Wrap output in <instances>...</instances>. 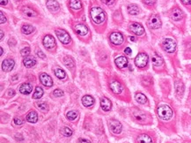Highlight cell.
Wrapping results in <instances>:
<instances>
[{"label": "cell", "instance_id": "42", "mask_svg": "<svg viewBox=\"0 0 191 143\" xmlns=\"http://www.w3.org/2000/svg\"><path fill=\"white\" fill-rule=\"evenodd\" d=\"M36 54H37V56H38V57H40L41 58H45V57H46L45 54H44L43 52L41 51H37Z\"/></svg>", "mask_w": 191, "mask_h": 143}, {"label": "cell", "instance_id": "35", "mask_svg": "<svg viewBox=\"0 0 191 143\" xmlns=\"http://www.w3.org/2000/svg\"><path fill=\"white\" fill-rule=\"evenodd\" d=\"M55 74H56V76L57 77L58 79H64L66 76L65 72H64V70H62V69H57L56 72H55Z\"/></svg>", "mask_w": 191, "mask_h": 143}, {"label": "cell", "instance_id": "24", "mask_svg": "<svg viewBox=\"0 0 191 143\" xmlns=\"http://www.w3.org/2000/svg\"><path fill=\"white\" fill-rule=\"evenodd\" d=\"M22 11H23V13L25 15H27L28 17H35V16H37V12L35 10H33L32 8L28 7V6L23 7L22 8Z\"/></svg>", "mask_w": 191, "mask_h": 143}, {"label": "cell", "instance_id": "29", "mask_svg": "<svg viewBox=\"0 0 191 143\" xmlns=\"http://www.w3.org/2000/svg\"><path fill=\"white\" fill-rule=\"evenodd\" d=\"M134 118L137 119L138 121H145L146 118V116L144 112L138 110V111H135L134 112Z\"/></svg>", "mask_w": 191, "mask_h": 143}, {"label": "cell", "instance_id": "3", "mask_svg": "<svg viewBox=\"0 0 191 143\" xmlns=\"http://www.w3.org/2000/svg\"><path fill=\"white\" fill-rule=\"evenodd\" d=\"M163 49L168 53H173L176 50V42L174 39L166 38L162 42Z\"/></svg>", "mask_w": 191, "mask_h": 143}, {"label": "cell", "instance_id": "17", "mask_svg": "<svg viewBox=\"0 0 191 143\" xmlns=\"http://www.w3.org/2000/svg\"><path fill=\"white\" fill-rule=\"evenodd\" d=\"M100 106L105 111H109L112 107V103L107 97H102L100 100Z\"/></svg>", "mask_w": 191, "mask_h": 143}, {"label": "cell", "instance_id": "47", "mask_svg": "<svg viewBox=\"0 0 191 143\" xmlns=\"http://www.w3.org/2000/svg\"><path fill=\"white\" fill-rule=\"evenodd\" d=\"M7 2H8V0H0L1 6H6V4H7Z\"/></svg>", "mask_w": 191, "mask_h": 143}, {"label": "cell", "instance_id": "48", "mask_svg": "<svg viewBox=\"0 0 191 143\" xmlns=\"http://www.w3.org/2000/svg\"><path fill=\"white\" fill-rule=\"evenodd\" d=\"M14 94H15V92H14V90H9L8 91V96H14Z\"/></svg>", "mask_w": 191, "mask_h": 143}, {"label": "cell", "instance_id": "30", "mask_svg": "<svg viewBox=\"0 0 191 143\" xmlns=\"http://www.w3.org/2000/svg\"><path fill=\"white\" fill-rule=\"evenodd\" d=\"M34 30H35V28L30 26V25H24L23 27H22V29H21L22 33L25 34H30L31 33L34 32Z\"/></svg>", "mask_w": 191, "mask_h": 143}, {"label": "cell", "instance_id": "26", "mask_svg": "<svg viewBox=\"0 0 191 143\" xmlns=\"http://www.w3.org/2000/svg\"><path fill=\"white\" fill-rule=\"evenodd\" d=\"M70 7L73 10H79L81 9L82 3L80 0H70Z\"/></svg>", "mask_w": 191, "mask_h": 143}, {"label": "cell", "instance_id": "52", "mask_svg": "<svg viewBox=\"0 0 191 143\" xmlns=\"http://www.w3.org/2000/svg\"><path fill=\"white\" fill-rule=\"evenodd\" d=\"M0 51H1V55H3V52H4V50H3V48H1V49H0Z\"/></svg>", "mask_w": 191, "mask_h": 143}, {"label": "cell", "instance_id": "38", "mask_svg": "<svg viewBox=\"0 0 191 143\" xmlns=\"http://www.w3.org/2000/svg\"><path fill=\"white\" fill-rule=\"evenodd\" d=\"M13 122H14V124L17 125V126H21L24 123V120L23 118H15L13 119Z\"/></svg>", "mask_w": 191, "mask_h": 143}, {"label": "cell", "instance_id": "50", "mask_svg": "<svg viewBox=\"0 0 191 143\" xmlns=\"http://www.w3.org/2000/svg\"><path fill=\"white\" fill-rule=\"evenodd\" d=\"M3 37H4V32H3V30H1V40L3 39Z\"/></svg>", "mask_w": 191, "mask_h": 143}, {"label": "cell", "instance_id": "18", "mask_svg": "<svg viewBox=\"0 0 191 143\" xmlns=\"http://www.w3.org/2000/svg\"><path fill=\"white\" fill-rule=\"evenodd\" d=\"M183 17V13L182 11L180 10L179 8H175L172 11V14H171V18L175 20V21H179Z\"/></svg>", "mask_w": 191, "mask_h": 143}, {"label": "cell", "instance_id": "2", "mask_svg": "<svg viewBox=\"0 0 191 143\" xmlns=\"http://www.w3.org/2000/svg\"><path fill=\"white\" fill-rule=\"evenodd\" d=\"M158 116L162 120H169L173 116V110L168 105H160L158 108Z\"/></svg>", "mask_w": 191, "mask_h": 143}, {"label": "cell", "instance_id": "8", "mask_svg": "<svg viewBox=\"0 0 191 143\" xmlns=\"http://www.w3.org/2000/svg\"><path fill=\"white\" fill-rule=\"evenodd\" d=\"M129 30L137 35H141L145 33V29L143 28V26L137 22L131 23L129 25Z\"/></svg>", "mask_w": 191, "mask_h": 143}, {"label": "cell", "instance_id": "33", "mask_svg": "<svg viewBox=\"0 0 191 143\" xmlns=\"http://www.w3.org/2000/svg\"><path fill=\"white\" fill-rule=\"evenodd\" d=\"M42 96H43V90H42V88L40 87H36L35 92L34 93V95H33V98H35V99H40Z\"/></svg>", "mask_w": 191, "mask_h": 143}, {"label": "cell", "instance_id": "43", "mask_svg": "<svg viewBox=\"0 0 191 143\" xmlns=\"http://www.w3.org/2000/svg\"><path fill=\"white\" fill-rule=\"evenodd\" d=\"M102 2L104 4H106V5H108V6H110V5H112L115 2V0H102Z\"/></svg>", "mask_w": 191, "mask_h": 143}, {"label": "cell", "instance_id": "23", "mask_svg": "<svg viewBox=\"0 0 191 143\" xmlns=\"http://www.w3.org/2000/svg\"><path fill=\"white\" fill-rule=\"evenodd\" d=\"M27 120L30 123H36L38 120V115L35 110H31L27 116Z\"/></svg>", "mask_w": 191, "mask_h": 143}, {"label": "cell", "instance_id": "32", "mask_svg": "<svg viewBox=\"0 0 191 143\" xmlns=\"http://www.w3.org/2000/svg\"><path fill=\"white\" fill-rule=\"evenodd\" d=\"M66 117H67V118H68L69 120L73 121L78 118L79 113H78V111H75V110H70V111H69V112L67 113Z\"/></svg>", "mask_w": 191, "mask_h": 143}, {"label": "cell", "instance_id": "49", "mask_svg": "<svg viewBox=\"0 0 191 143\" xmlns=\"http://www.w3.org/2000/svg\"><path fill=\"white\" fill-rule=\"evenodd\" d=\"M19 134H17L16 136H15V138H16V140L17 141H23V137H21V136H18Z\"/></svg>", "mask_w": 191, "mask_h": 143}, {"label": "cell", "instance_id": "28", "mask_svg": "<svg viewBox=\"0 0 191 143\" xmlns=\"http://www.w3.org/2000/svg\"><path fill=\"white\" fill-rule=\"evenodd\" d=\"M135 98H136L137 102L141 103V104H145V103L147 102V98H146V96H145L144 94H142V93H138V94L135 96Z\"/></svg>", "mask_w": 191, "mask_h": 143}, {"label": "cell", "instance_id": "13", "mask_svg": "<svg viewBox=\"0 0 191 143\" xmlns=\"http://www.w3.org/2000/svg\"><path fill=\"white\" fill-rule=\"evenodd\" d=\"M40 80H41V83L45 87H50L53 86L52 79L49 75H48L47 74H41V76H40Z\"/></svg>", "mask_w": 191, "mask_h": 143}, {"label": "cell", "instance_id": "53", "mask_svg": "<svg viewBox=\"0 0 191 143\" xmlns=\"http://www.w3.org/2000/svg\"><path fill=\"white\" fill-rule=\"evenodd\" d=\"M129 39H130L131 41H135V38H134V37H130Z\"/></svg>", "mask_w": 191, "mask_h": 143}, {"label": "cell", "instance_id": "6", "mask_svg": "<svg viewBox=\"0 0 191 143\" xmlns=\"http://www.w3.org/2000/svg\"><path fill=\"white\" fill-rule=\"evenodd\" d=\"M148 25H149L151 29H159L161 27V20H160L159 16H158L157 14L151 15L150 19H149V20H148Z\"/></svg>", "mask_w": 191, "mask_h": 143}, {"label": "cell", "instance_id": "40", "mask_svg": "<svg viewBox=\"0 0 191 143\" xmlns=\"http://www.w3.org/2000/svg\"><path fill=\"white\" fill-rule=\"evenodd\" d=\"M0 17H1V20H0V22H1V24L6 22V18L5 17V15H4V13H3L2 11L0 12Z\"/></svg>", "mask_w": 191, "mask_h": 143}, {"label": "cell", "instance_id": "9", "mask_svg": "<svg viewBox=\"0 0 191 143\" xmlns=\"http://www.w3.org/2000/svg\"><path fill=\"white\" fill-rule=\"evenodd\" d=\"M110 42L116 45H120L123 42V36L119 32H114L110 34Z\"/></svg>", "mask_w": 191, "mask_h": 143}, {"label": "cell", "instance_id": "31", "mask_svg": "<svg viewBox=\"0 0 191 143\" xmlns=\"http://www.w3.org/2000/svg\"><path fill=\"white\" fill-rule=\"evenodd\" d=\"M64 65L68 67V68H73L74 67V61L70 57H65L64 58Z\"/></svg>", "mask_w": 191, "mask_h": 143}, {"label": "cell", "instance_id": "34", "mask_svg": "<svg viewBox=\"0 0 191 143\" xmlns=\"http://www.w3.org/2000/svg\"><path fill=\"white\" fill-rule=\"evenodd\" d=\"M61 133L64 135V136H65V137H70L71 134H72V131L70 130V128H69V127H64L62 130H61Z\"/></svg>", "mask_w": 191, "mask_h": 143}, {"label": "cell", "instance_id": "12", "mask_svg": "<svg viewBox=\"0 0 191 143\" xmlns=\"http://www.w3.org/2000/svg\"><path fill=\"white\" fill-rule=\"evenodd\" d=\"M14 65H15L14 61L12 59L8 58V59H6V60L3 61V63H2V69L5 72H10V71H12V69H13Z\"/></svg>", "mask_w": 191, "mask_h": 143}, {"label": "cell", "instance_id": "25", "mask_svg": "<svg viewBox=\"0 0 191 143\" xmlns=\"http://www.w3.org/2000/svg\"><path fill=\"white\" fill-rule=\"evenodd\" d=\"M138 143H153L152 142V139L151 136L147 134H141L138 138Z\"/></svg>", "mask_w": 191, "mask_h": 143}, {"label": "cell", "instance_id": "36", "mask_svg": "<svg viewBox=\"0 0 191 143\" xmlns=\"http://www.w3.org/2000/svg\"><path fill=\"white\" fill-rule=\"evenodd\" d=\"M36 105L38 106V108L42 110V111H46L47 109H48V105H47L45 103H37Z\"/></svg>", "mask_w": 191, "mask_h": 143}, {"label": "cell", "instance_id": "5", "mask_svg": "<svg viewBox=\"0 0 191 143\" xmlns=\"http://www.w3.org/2000/svg\"><path fill=\"white\" fill-rule=\"evenodd\" d=\"M148 56L145 53H139L135 58V64L138 67L143 68L148 63Z\"/></svg>", "mask_w": 191, "mask_h": 143}, {"label": "cell", "instance_id": "46", "mask_svg": "<svg viewBox=\"0 0 191 143\" xmlns=\"http://www.w3.org/2000/svg\"><path fill=\"white\" fill-rule=\"evenodd\" d=\"M184 5H191V0H180Z\"/></svg>", "mask_w": 191, "mask_h": 143}, {"label": "cell", "instance_id": "44", "mask_svg": "<svg viewBox=\"0 0 191 143\" xmlns=\"http://www.w3.org/2000/svg\"><path fill=\"white\" fill-rule=\"evenodd\" d=\"M79 143H91V141L89 140H87V139H79Z\"/></svg>", "mask_w": 191, "mask_h": 143}, {"label": "cell", "instance_id": "27", "mask_svg": "<svg viewBox=\"0 0 191 143\" xmlns=\"http://www.w3.org/2000/svg\"><path fill=\"white\" fill-rule=\"evenodd\" d=\"M128 11L131 15H138L139 13L138 6L136 5H129L128 6Z\"/></svg>", "mask_w": 191, "mask_h": 143}, {"label": "cell", "instance_id": "19", "mask_svg": "<svg viewBox=\"0 0 191 143\" xmlns=\"http://www.w3.org/2000/svg\"><path fill=\"white\" fill-rule=\"evenodd\" d=\"M33 90V87L30 83H24L22 84L20 87H19V92L22 93V94H27L28 95Z\"/></svg>", "mask_w": 191, "mask_h": 143}, {"label": "cell", "instance_id": "22", "mask_svg": "<svg viewBox=\"0 0 191 143\" xmlns=\"http://www.w3.org/2000/svg\"><path fill=\"white\" fill-rule=\"evenodd\" d=\"M24 65L28 68H30V67H33L35 66V64H36V60H35L34 57H25L23 60Z\"/></svg>", "mask_w": 191, "mask_h": 143}, {"label": "cell", "instance_id": "4", "mask_svg": "<svg viewBox=\"0 0 191 143\" xmlns=\"http://www.w3.org/2000/svg\"><path fill=\"white\" fill-rule=\"evenodd\" d=\"M56 34L58 37L59 41L64 43V44H68L70 42V34L64 30V29H57L56 30Z\"/></svg>", "mask_w": 191, "mask_h": 143}, {"label": "cell", "instance_id": "11", "mask_svg": "<svg viewBox=\"0 0 191 143\" xmlns=\"http://www.w3.org/2000/svg\"><path fill=\"white\" fill-rule=\"evenodd\" d=\"M110 88L111 90L114 92L115 94H121L123 91V87L122 85L117 80H113L110 83Z\"/></svg>", "mask_w": 191, "mask_h": 143}, {"label": "cell", "instance_id": "16", "mask_svg": "<svg viewBox=\"0 0 191 143\" xmlns=\"http://www.w3.org/2000/svg\"><path fill=\"white\" fill-rule=\"evenodd\" d=\"M115 62H116V65L119 68H123V67H126L128 65L127 57H123V56H120V57L116 58Z\"/></svg>", "mask_w": 191, "mask_h": 143}, {"label": "cell", "instance_id": "7", "mask_svg": "<svg viewBox=\"0 0 191 143\" xmlns=\"http://www.w3.org/2000/svg\"><path fill=\"white\" fill-rule=\"evenodd\" d=\"M108 126H109L110 129L112 130V132H114V133L118 134V133H120V132H122V126L119 121L115 120V119H111L108 122Z\"/></svg>", "mask_w": 191, "mask_h": 143}, {"label": "cell", "instance_id": "14", "mask_svg": "<svg viewBox=\"0 0 191 143\" xmlns=\"http://www.w3.org/2000/svg\"><path fill=\"white\" fill-rule=\"evenodd\" d=\"M75 32L79 35H81V36H84V35H87L88 34V29L86 25L84 24H77L75 26Z\"/></svg>", "mask_w": 191, "mask_h": 143}, {"label": "cell", "instance_id": "37", "mask_svg": "<svg viewBox=\"0 0 191 143\" xmlns=\"http://www.w3.org/2000/svg\"><path fill=\"white\" fill-rule=\"evenodd\" d=\"M30 52H31L30 48H29V47H26V48H24L23 50L21 51V55H22L23 57H26V56H28V55L30 54Z\"/></svg>", "mask_w": 191, "mask_h": 143}, {"label": "cell", "instance_id": "20", "mask_svg": "<svg viewBox=\"0 0 191 143\" xmlns=\"http://www.w3.org/2000/svg\"><path fill=\"white\" fill-rule=\"evenodd\" d=\"M151 62H152V65H153L154 66L158 67V66H160V65H163V59L160 56H159L158 54L155 53V54L152 56V57H151Z\"/></svg>", "mask_w": 191, "mask_h": 143}, {"label": "cell", "instance_id": "1", "mask_svg": "<svg viewBox=\"0 0 191 143\" xmlns=\"http://www.w3.org/2000/svg\"><path fill=\"white\" fill-rule=\"evenodd\" d=\"M90 15H91L92 20L95 23H97V24L103 22L105 20V18H106L104 11L100 7H98V6H94V7H93L91 9Z\"/></svg>", "mask_w": 191, "mask_h": 143}, {"label": "cell", "instance_id": "41", "mask_svg": "<svg viewBox=\"0 0 191 143\" xmlns=\"http://www.w3.org/2000/svg\"><path fill=\"white\" fill-rule=\"evenodd\" d=\"M143 1H144L145 4L148 5V6H151V5H153L156 2V0H143Z\"/></svg>", "mask_w": 191, "mask_h": 143}, {"label": "cell", "instance_id": "15", "mask_svg": "<svg viewBox=\"0 0 191 143\" xmlns=\"http://www.w3.org/2000/svg\"><path fill=\"white\" fill-rule=\"evenodd\" d=\"M47 7L49 11H57L59 10L60 6L56 0H48L46 3Z\"/></svg>", "mask_w": 191, "mask_h": 143}, {"label": "cell", "instance_id": "45", "mask_svg": "<svg viewBox=\"0 0 191 143\" xmlns=\"http://www.w3.org/2000/svg\"><path fill=\"white\" fill-rule=\"evenodd\" d=\"M124 52H125V54H127V55H130V54H131V49L128 47V48H126V49H125Z\"/></svg>", "mask_w": 191, "mask_h": 143}, {"label": "cell", "instance_id": "21", "mask_svg": "<svg viewBox=\"0 0 191 143\" xmlns=\"http://www.w3.org/2000/svg\"><path fill=\"white\" fill-rule=\"evenodd\" d=\"M82 103L86 107H91L94 103V99L91 96H85L82 98Z\"/></svg>", "mask_w": 191, "mask_h": 143}, {"label": "cell", "instance_id": "51", "mask_svg": "<svg viewBox=\"0 0 191 143\" xmlns=\"http://www.w3.org/2000/svg\"><path fill=\"white\" fill-rule=\"evenodd\" d=\"M16 78H18V75H14V76L12 77V80H17Z\"/></svg>", "mask_w": 191, "mask_h": 143}, {"label": "cell", "instance_id": "10", "mask_svg": "<svg viewBox=\"0 0 191 143\" xmlns=\"http://www.w3.org/2000/svg\"><path fill=\"white\" fill-rule=\"evenodd\" d=\"M55 38L50 34H47L43 38V45L46 49H52L55 46Z\"/></svg>", "mask_w": 191, "mask_h": 143}, {"label": "cell", "instance_id": "39", "mask_svg": "<svg viewBox=\"0 0 191 143\" xmlns=\"http://www.w3.org/2000/svg\"><path fill=\"white\" fill-rule=\"evenodd\" d=\"M53 93H54V96H55L56 97H61V96H64V92L62 91L61 89H56Z\"/></svg>", "mask_w": 191, "mask_h": 143}]
</instances>
